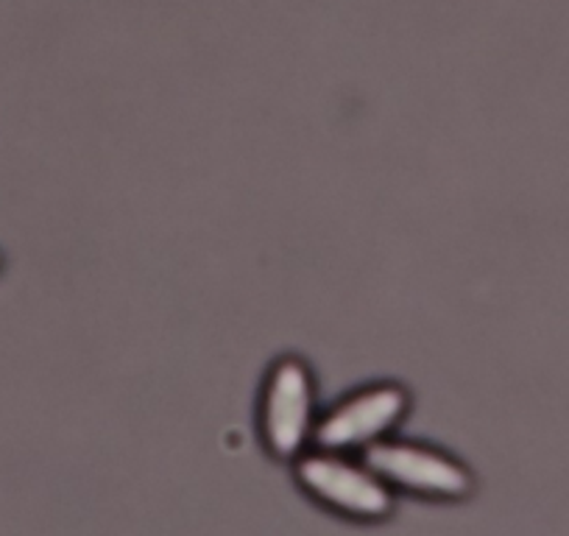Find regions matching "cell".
I'll list each match as a JSON object with an SVG mask.
<instances>
[{"label": "cell", "mask_w": 569, "mask_h": 536, "mask_svg": "<svg viewBox=\"0 0 569 536\" xmlns=\"http://www.w3.org/2000/svg\"><path fill=\"white\" fill-rule=\"evenodd\" d=\"M405 406H408V399L399 388H375V391L349 399L347 406L330 414L321 423L316 439H319L321 447H347L358 445V441H369L377 434L391 428L402 417Z\"/></svg>", "instance_id": "3"}, {"label": "cell", "mask_w": 569, "mask_h": 536, "mask_svg": "<svg viewBox=\"0 0 569 536\" xmlns=\"http://www.w3.org/2000/svg\"><path fill=\"white\" fill-rule=\"evenodd\" d=\"M266 439L279 456H293L302 447L310 425V380L299 360H282L268 383Z\"/></svg>", "instance_id": "1"}, {"label": "cell", "mask_w": 569, "mask_h": 536, "mask_svg": "<svg viewBox=\"0 0 569 536\" xmlns=\"http://www.w3.org/2000/svg\"><path fill=\"white\" fill-rule=\"evenodd\" d=\"M366 464L386 478L413 489L439 492V495H463L469 489V475L458 464L419 447L371 445L366 450Z\"/></svg>", "instance_id": "2"}, {"label": "cell", "mask_w": 569, "mask_h": 536, "mask_svg": "<svg viewBox=\"0 0 569 536\" xmlns=\"http://www.w3.org/2000/svg\"><path fill=\"white\" fill-rule=\"evenodd\" d=\"M299 475L316 495L336 503V506L349 508V512L375 514L377 517V514H386L391 508V497L375 478L349 467V464L336 461V458H305Z\"/></svg>", "instance_id": "4"}]
</instances>
